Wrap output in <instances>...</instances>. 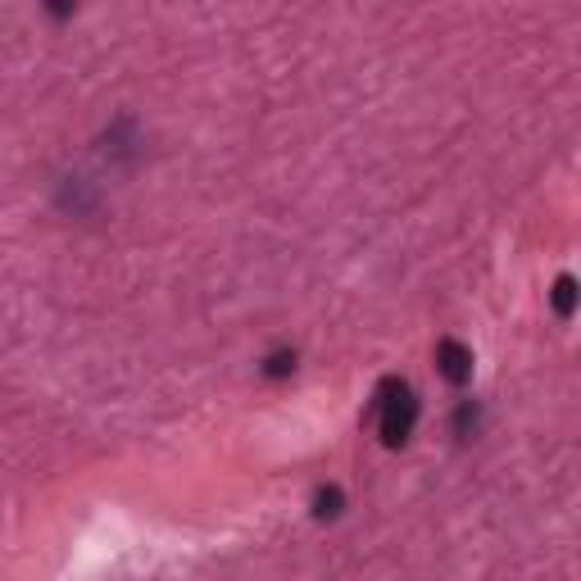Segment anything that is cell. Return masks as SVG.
<instances>
[{
  "instance_id": "6da1fadb",
  "label": "cell",
  "mask_w": 581,
  "mask_h": 581,
  "mask_svg": "<svg viewBox=\"0 0 581 581\" xmlns=\"http://www.w3.org/2000/svg\"><path fill=\"white\" fill-rule=\"evenodd\" d=\"M418 423V395L404 377H382L377 386V436L386 450H400Z\"/></svg>"
},
{
  "instance_id": "7a4b0ae2",
  "label": "cell",
  "mask_w": 581,
  "mask_h": 581,
  "mask_svg": "<svg viewBox=\"0 0 581 581\" xmlns=\"http://www.w3.org/2000/svg\"><path fill=\"white\" fill-rule=\"evenodd\" d=\"M436 368L450 386H468L473 382V350L454 341V336H445V341H436Z\"/></svg>"
},
{
  "instance_id": "3957f363",
  "label": "cell",
  "mask_w": 581,
  "mask_h": 581,
  "mask_svg": "<svg viewBox=\"0 0 581 581\" xmlns=\"http://www.w3.org/2000/svg\"><path fill=\"white\" fill-rule=\"evenodd\" d=\"M137 146L141 141H137V123L132 119H119L105 132V155L119 159V164H132V159H137Z\"/></svg>"
},
{
  "instance_id": "277c9868",
  "label": "cell",
  "mask_w": 581,
  "mask_h": 581,
  "mask_svg": "<svg viewBox=\"0 0 581 581\" xmlns=\"http://www.w3.org/2000/svg\"><path fill=\"white\" fill-rule=\"evenodd\" d=\"M550 300H554V314H559L563 323H568V318L577 314V277H572V273H563L559 282H554Z\"/></svg>"
},
{
  "instance_id": "5b68a950",
  "label": "cell",
  "mask_w": 581,
  "mask_h": 581,
  "mask_svg": "<svg viewBox=\"0 0 581 581\" xmlns=\"http://www.w3.org/2000/svg\"><path fill=\"white\" fill-rule=\"evenodd\" d=\"M341 509H345L341 486H318V491H314V518H318V522L341 518Z\"/></svg>"
},
{
  "instance_id": "8992f818",
  "label": "cell",
  "mask_w": 581,
  "mask_h": 581,
  "mask_svg": "<svg viewBox=\"0 0 581 581\" xmlns=\"http://www.w3.org/2000/svg\"><path fill=\"white\" fill-rule=\"evenodd\" d=\"M477 427H482V404H477V400H459V409H454V436H459V441H468Z\"/></svg>"
},
{
  "instance_id": "52a82bcc",
  "label": "cell",
  "mask_w": 581,
  "mask_h": 581,
  "mask_svg": "<svg viewBox=\"0 0 581 581\" xmlns=\"http://www.w3.org/2000/svg\"><path fill=\"white\" fill-rule=\"evenodd\" d=\"M296 373V350H273V355L264 359V377L268 382H282V377Z\"/></svg>"
}]
</instances>
